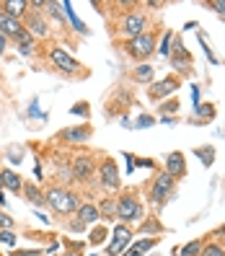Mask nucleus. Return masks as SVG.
I'll list each match as a JSON object with an SVG mask.
<instances>
[{
    "label": "nucleus",
    "instance_id": "nucleus-1",
    "mask_svg": "<svg viewBox=\"0 0 225 256\" xmlns=\"http://www.w3.org/2000/svg\"><path fill=\"white\" fill-rule=\"evenodd\" d=\"M44 194H47V207L52 210L54 215L68 218V215H72L75 210L80 207V197H78L72 189H68V186H60V184H57V186L47 189Z\"/></svg>",
    "mask_w": 225,
    "mask_h": 256
},
{
    "label": "nucleus",
    "instance_id": "nucleus-2",
    "mask_svg": "<svg viewBox=\"0 0 225 256\" xmlns=\"http://www.w3.org/2000/svg\"><path fill=\"white\" fill-rule=\"evenodd\" d=\"M145 218V204L140 202V197L134 192H124L116 197V220L119 222H140Z\"/></svg>",
    "mask_w": 225,
    "mask_h": 256
},
{
    "label": "nucleus",
    "instance_id": "nucleus-3",
    "mask_svg": "<svg viewBox=\"0 0 225 256\" xmlns=\"http://www.w3.org/2000/svg\"><path fill=\"white\" fill-rule=\"evenodd\" d=\"M158 34L156 32H145L140 36H134V39H127L122 44V52L132 60H138V62H145V60L150 54H156V47H158Z\"/></svg>",
    "mask_w": 225,
    "mask_h": 256
},
{
    "label": "nucleus",
    "instance_id": "nucleus-4",
    "mask_svg": "<svg viewBox=\"0 0 225 256\" xmlns=\"http://www.w3.org/2000/svg\"><path fill=\"white\" fill-rule=\"evenodd\" d=\"M47 57H50V62L60 72H65V75H72V78H86V75H88V68H83L78 60H75L68 50H62V47H52L47 52Z\"/></svg>",
    "mask_w": 225,
    "mask_h": 256
},
{
    "label": "nucleus",
    "instance_id": "nucleus-5",
    "mask_svg": "<svg viewBox=\"0 0 225 256\" xmlns=\"http://www.w3.org/2000/svg\"><path fill=\"white\" fill-rule=\"evenodd\" d=\"M174 189H176V182H174V178H171L166 171H160V174L153 178L150 189H148V202L153 204L156 210L166 207V202H168V197L174 194Z\"/></svg>",
    "mask_w": 225,
    "mask_h": 256
},
{
    "label": "nucleus",
    "instance_id": "nucleus-6",
    "mask_svg": "<svg viewBox=\"0 0 225 256\" xmlns=\"http://www.w3.org/2000/svg\"><path fill=\"white\" fill-rule=\"evenodd\" d=\"M96 176H98V186L104 192H119V186H122V176H119V168H116L114 158H101L98 168H96Z\"/></svg>",
    "mask_w": 225,
    "mask_h": 256
},
{
    "label": "nucleus",
    "instance_id": "nucleus-7",
    "mask_svg": "<svg viewBox=\"0 0 225 256\" xmlns=\"http://www.w3.org/2000/svg\"><path fill=\"white\" fill-rule=\"evenodd\" d=\"M96 168H98V163H96V158L91 153H80V156H75L70 160L72 178H75V182H80V184H91L94 176H96Z\"/></svg>",
    "mask_w": 225,
    "mask_h": 256
},
{
    "label": "nucleus",
    "instance_id": "nucleus-8",
    "mask_svg": "<svg viewBox=\"0 0 225 256\" xmlns=\"http://www.w3.org/2000/svg\"><path fill=\"white\" fill-rule=\"evenodd\" d=\"M148 32V13L145 10H130L124 13V18L119 21V34L127 36V39H134Z\"/></svg>",
    "mask_w": 225,
    "mask_h": 256
},
{
    "label": "nucleus",
    "instance_id": "nucleus-9",
    "mask_svg": "<svg viewBox=\"0 0 225 256\" xmlns=\"http://www.w3.org/2000/svg\"><path fill=\"white\" fill-rule=\"evenodd\" d=\"M132 228L130 225H124V222H119L116 228H114V233H112V240L106 244V256H122L127 248H130V244H132Z\"/></svg>",
    "mask_w": 225,
    "mask_h": 256
},
{
    "label": "nucleus",
    "instance_id": "nucleus-10",
    "mask_svg": "<svg viewBox=\"0 0 225 256\" xmlns=\"http://www.w3.org/2000/svg\"><path fill=\"white\" fill-rule=\"evenodd\" d=\"M24 28H26V32L32 34L36 42L50 36V21L44 18L42 10H28L26 16H24Z\"/></svg>",
    "mask_w": 225,
    "mask_h": 256
},
{
    "label": "nucleus",
    "instance_id": "nucleus-11",
    "mask_svg": "<svg viewBox=\"0 0 225 256\" xmlns=\"http://www.w3.org/2000/svg\"><path fill=\"white\" fill-rule=\"evenodd\" d=\"M91 134H94V127L86 122V124H75V127H62L57 132V138L68 145H83L91 140Z\"/></svg>",
    "mask_w": 225,
    "mask_h": 256
},
{
    "label": "nucleus",
    "instance_id": "nucleus-12",
    "mask_svg": "<svg viewBox=\"0 0 225 256\" xmlns=\"http://www.w3.org/2000/svg\"><path fill=\"white\" fill-rule=\"evenodd\" d=\"M168 62L176 72H192V54L189 50L184 47V42L182 39H174V47H171V57H168Z\"/></svg>",
    "mask_w": 225,
    "mask_h": 256
},
{
    "label": "nucleus",
    "instance_id": "nucleus-13",
    "mask_svg": "<svg viewBox=\"0 0 225 256\" xmlns=\"http://www.w3.org/2000/svg\"><path fill=\"white\" fill-rule=\"evenodd\" d=\"M178 86H182V80L178 78H166V80H158V83H150V88H148V98L153 101V104H158V101H163V98H168V96H174L176 91H178Z\"/></svg>",
    "mask_w": 225,
    "mask_h": 256
},
{
    "label": "nucleus",
    "instance_id": "nucleus-14",
    "mask_svg": "<svg viewBox=\"0 0 225 256\" xmlns=\"http://www.w3.org/2000/svg\"><path fill=\"white\" fill-rule=\"evenodd\" d=\"M0 34H3L6 39H10V42L21 39V36L26 34L24 21H18V18H13V16H8V13L0 10Z\"/></svg>",
    "mask_w": 225,
    "mask_h": 256
},
{
    "label": "nucleus",
    "instance_id": "nucleus-15",
    "mask_svg": "<svg viewBox=\"0 0 225 256\" xmlns=\"http://www.w3.org/2000/svg\"><path fill=\"white\" fill-rule=\"evenodd\" d=\"M166 174L174 178V182L186 176V156L182 153V150H174V153L166 156Z\"/></svg>",
    "mask_w": 225,
    "mask_h": 256
},
{
    "label": "nucleus",
    "instance_id": "nucleus-16",
    "mask_svg": "<svg viewBox=\"0 0 225 256\" xmlns=\"http://www.w3.org/2000/svg\"><path fill=\"white\" fill-rule=\"evenodd\" d=\"M28 8H32L28 0H3V3H0V10L8 13V16H13V18H18V21H24Z\"/></svg>",
    "mask_w": 225,
    "mask_h": 256
},
{
    "label": "nucleus",
    "instance_id": "nucleus-17",
    "mask_svg": "<svg viewBox=\"0 0 225 256\" xmlns=\"http://www.w3.org/2000/svg\"><path fill=\"white\" fill-rule=\"evenodd\" d=\"M0 182H3V189L13 192V194H18L24 189V178L21 174H16L13 168H0Z\"/></svg>",
    "mask_w": 225,
    "mask_h": 256
},
{
    "label": "nucleus",
    "instance_id": "nucleus-18",
    "mask_svg": "<svg viewBox=\"0 0 225 256\" xmlns=\"http://www.w3.org/2000/svg\"><path fill=\"white\" fill-rule=\"evenodd\" d=\"M75 218H78L83 225H96V222L101 220L98 207H96V204H91V202H80V207L75 210Z\"/></svg>",
    "mask_w": 225,
    "mask_h": 256
},
{
    "label": "nucleus",
    "instance_id": "nucleus-19",
    "mask_svg": "<svg viewBox=\"0 0 225 256\" xmlns=\"http://www.w3.org/2000/svg\"><path fill=\"white\" fill-rule=\"evenodd\" d=\"M156 70H153V65H150V62H138V65H134L132 68V72H130V78L134 80V83H153V78H156V75H153Z\"/></svg>",
    "mask_w": 225,
    "mask_h": 256
},
{
    "label": "nucleus",
    "instance_id": "nucleus-20",
    "mask_svg": "<svg viewBox=\"0 0 225 256\" xmlns=\"http://www.w3.org/2000/svg\"><path fill=\"white\" fill-rule=\"evenodd\" d=\"M156 244H158V238L145 236V238H140V240H134V244H130V248H127L122 256H145L150 248H156Z\"/></svg>",
    "mask_w": 225,
    "mask_h": 256
},
{
    "label": "nucleus",
    "instance_id": "nucleus-21",
    "mask_svg": "<svg viewBox=\"0 0 225 256\" xmlns=\"http://www.w3.org/2000/svg\"><path fill=\"white\" fill-rule=\"evenodd\" d=\"M21 192L26 194V202L28 204H34V207H44V204H47V194H44L36 184H26L24 182V189Z\"/></svg>",
    "mask_w": 225,
    "mask_h": 256
},
{
    "label": "nucleus",
    "instance_id": "nucleus-22",
    "mask_svg": "<svg viewBox=\"0 0 225 256\" xmlns=\"http://www.w3.org/2000/svg\"><path fill=\"white\" fill-rule=\"evenodd\" d=\"M96 207L104 220H116V197H104Z\"/></svg>",
    "mask_w": 225,
    "mask_h": 256
},
{
    "label": "nucleus",
    "instance_id": "nucleus-23",
    "mask_svg": "<svg viewBox=\"0 0 225 256\" xmlns=\"http://www.w3.org/2000/svg\"><path fill=\"white\" fill-rule=\"evenodd\" d=\"M13 44H16V50H18V52H21L24 57H32V54L36 52V39H34L32 34H28V32H26V34H24L21 39H16Z\"/></svg>",
    "mask_w": 225,
    "mask_h": 256
},
{
    "label": "nucleus",
    "instance_id": "nucleus-24",
    "mask_svg": "<svg viewBox=\"0 0 225 256\" xmlns=\"http://www.w3.org/2000/svg\"><path fill=\"white\" fill-rule=\"evenodd\" d=\"M163 230V225H160V220L153 215V218H145V222L140 225V233L142 236H150V238H158V233Z\"/></svg>",
    "mask_w": 225,
    "mask_h": 256
},
{
    "label": "nucleus",
    "instance_id": "nucleus-25",
    "mask_svg": "<svg viewBox=\"0 0 225 256\" xmlns=\"http://www.w3.org/2000/svg\"><path fill=\"white\" fill-rule=\"evenodd\" d=\"M174 39H176V34H174V32H166V34H163L160 44L156 47V54H160L163 60H168V57H171V47H174Z\"/></svg>",
    "mask_w": 225,
    "mask_h": 256
},
{
    "label": "nucleus",
    "instance_id": "nucleus-26",
    "mask_svg": "<svg viewBox=\"0 0 225 256\" xmlns=\"http://www.w3.org/2000/svg\"><path fill=\"white\" fill-rule=\"evenodd\" d=\"M202 246H204V238H197V240H192V244L178 248V254H182V256H200L202 254Z\"/></svg>",
    "mask_w": 225,
    "mask_h": 256
},
{
    "label": "nucleus",
    "instance_id": "nucleus-27",
    "mask_svg": "<svg viewBox=\"0 0 225 256\" xmlns=\"http://www.w3.org/2000/svg\"><path fill=\"white\" fill-rule=\"evenodd\" d=\"M200 256H225V246H220L218 240H204V246H202V254Z\"/></svg>",
    "mask_w": 225,
    "mask_h": 256
},
{
    "label": "nucleus",
    "instance_id": "nucleus-28",
    "mask_svg": "<svg viewBox=\"0 0 225 256\" xmlns=\"http://www.w3.org/2000/svg\"><path fill=\"white\" fill-rule=\"evenodd\" d=\"M197 153H200V160H202L204 166H212V163H215V148H212V145L197 148Z\"/></svg>",
    "mask_w": 225,
    "mask_h": 256
},
{
    "label": "nucleus",
    "instance_id": "nucleus-29",
    "mask_svg": "<svg viewBox=\"0 0 225 256\" xmlns=\"http://www.w3.org/2000/svg\"><path fill=\"white\" fill-rule=\"evenodd\" d=\"M106 236H109V230H106V225H98V228L91 233V246H101L104 240H106Z\"/></svg>",
    "mask_w": 225,
    "mask_h": 256
},
{
    "label": "nucleus",
    "instance_id": "nucleus-30",
    "mask_svg": "<svg viewBox=\"0 0 225 256\" xmlns=\"http://www.w3.org/2000/svg\"><path fill=\"white\" fill-rule=\"evenodd\" d=\"M70 114H72V116H86V119H88V114H91V104H88V101H78V104H75V106L70 109Z\"/></svg>",
    "mask_w": 225,
    "mask_h": 256
},
{
    "label": "nucleus",
    "instance_id": "nucleus-31",
    "mask_svg": "<svg viewBox=\"0 0 225 256\" xmlns=\"http://www.w3.org/2000/svg\"><path fill=\"white\" fill-rule=\"evenodd\" d=\"M57 176H60V182H62V186H68V184L75 182V178H72V171H70V166H60V168H57Z\"/></svg>",
    "mask_w": 225,
    "mask_h": 256
},
{
    "label": "nucleus",
    "instance_id": "nucleus-32",
    "mask_svg": "<svg viewBox=\"0 0 225 256\" xmlns=\"http://www.w3.org/2000/svg\"><path fill=\"white\" fill-rule=\"evenodd\" d=\"M197 114H200V122H204V119L210 122V119L215 116V106H212V104H207V106H197Z\"/></svg>",
    "mask_w": 225,
    "mask_h": 256
},
{
    "label": "nucleus",
    "instance_id": "nucleus-33",
    "mask_svg": "<svg viewBox=\"0 0 225 256\" xmlns=\"http://www.w3.org/2000/svg\"><path fill=\"white\" fill-rule=\"evenodd\" d=\"M16 233H13V230H0V244H3V246H16Z\"/></svg>",
    "mask_w": 225,
    "mask_h": 256
},
{
    "label": "nucleus",
    "instance_id": "nucleus-34",
    "mask_svg": "<svg viewBox=\"0 0 225 256\" xmlns=\"http://www.w3.org/2000/svg\"><path fill=\"white\" fill-rule=\"evenodd\" d=\"M13 225H16L13 218L6 212V210H0V230H13Z\"/></svg>",
    "mask_w": 225,
    "mask_h": 256
},
{
    "label": "nucleus",
    "instance_id": "nucleus-35",
    "mask_svg": "<svg viewBox=\"0 0 225 256\" xmlns=\"http://www.w3.org/2000/svg\"><path fill=\"white\" fill-rule=\"evenodd\" d=\"M207 8H212L215 13H220V16H225V0H210V3H204Z\"/></svg>",
    "mask_w": 225,
    "mask_h": 256
},
{
    "label": "nucleus",
    "instance_id": "nucleus-36",
    "mask_svg": "<svg viewBox=\"0 0 225 256\" xmlns=\"http://www.w3.org/2000/svg\"><path fill=\"white\" fill-rule=\"evenodd\" d=\"M13 256H44V251H39V248H21V251H13Z\"/></svg>",
    "mask_w": 225,
    "mask_h": 256
},
{
    "label": "nucleus",
    "instance_id": "nucleus-37",
    "mask_svg": "<svg viewBox=\"0 0 225 256\" xmlns=\"http://www.w3.org/2000/svg\"><path fill=\"white\" fill-rule=\"evenodd\" d=\"M176 109H178V101H176V98H171L168 104H163V106H160V114L166 116V112H176Z\"/></svg>",
    "mask_w": 225,
    "mask_h": 256
},
{
    "label": "nucleus",
    "instance_id": "nucleus-38",
    "mask_svg": "<svg viewBox=\"0 0 225 256\" xmlns=\"http://www.w3.org/2000/svg\"><path fill=\"white\" fill-rule=\"evenodd\" d=\"M86 228H88V225H83L78 218H75V220L70 222V230H72V233H86Z\"/></svg>",
    "mask_w": 225,
    "mask_h": 256
},
{
    "label": "nucleus",
    "instance_id": "nucleus-39",
    "mask_svg": "<svg viewBox=\"0 0 225 256\" xmlns=\"http://www.w3.org/2000/svg\"><path fill=\"white\" fill-rule=\"evenodd\" d=\"M153 122H156L153 116H140V119H138V127H150Z\"/></svg>",
    "mask_w": 225,
    "mask_h": 256
},
{
    "label": "nucleus",
    "instance_id": "nucleus-40",
    "mask_svg": "<svg viewBox=\"0 0 225 256\" xmlns=\"http://www.w3.org/2000/svg\"><path fill=\"white\" fill-rule=\"evenodd\" d=\"M8 44H10V39H6L3 34H0V57H3V52L8 50Z\"/></svg>",
    "mask_w": 225,
    "mask_h": 256
},
{
    "label": "nucleus",
    "instance_id": "nucleus-41",
    "mask_svg": "<svg viewBox=\"0 0 225 256\" xmlns=\"http://www.w3.org/2000/svg\"><path fill=\"white\" fill-rule=\"evenodd\" d=\"M138 166H140V168H153L156 163H153V160H145V158H142V160H138Z\"/></svg>",
    "mask_w": 225,
    "mask_h": 256
},
{
    "label": "nucleus",
    "instance_id": "nucleus-42",
    "mask_svg": "<svg viewBox=\"0 0 225 256\" xmlns=\"http://www.w3.org/2000/svg\"><path fill=\"white\" fill-rule=\"evenodd\" d=\"M62 256H83V254H78V251H65Z\"/></svg>",
    "mask_w": 225,
    "mask_h": 256
},
{
    "label": "nucleus",
    "instance_id": "nucleus-43",
    "mask_svg": "<svg viewBox=\"0 0 225 256\" xmlns=\"http://www.w3.org/2000/svg\"><path fill=\"white\" fill-rule=\"evenodd\" d=\"M215 236H225V225H222V228H218V230H215Z\"/></svg>",
    "mask_w": 225,
    "mask_h": 256
},
{
    "label": "nucleus",
    "instance_id": "nucleus-44",
    "mask_svg": "<svg viewBox=\"0 0 225 256\" xmlns=\"http://www.w3.org/2000/svg\"><path fill=\"white\" fill-rule=\"evenodd\" d=\"M0 192H3V182H0Z\"/></svg>",
    "mask_w": 225,
    "mask_h": 256
}]
</instances>
